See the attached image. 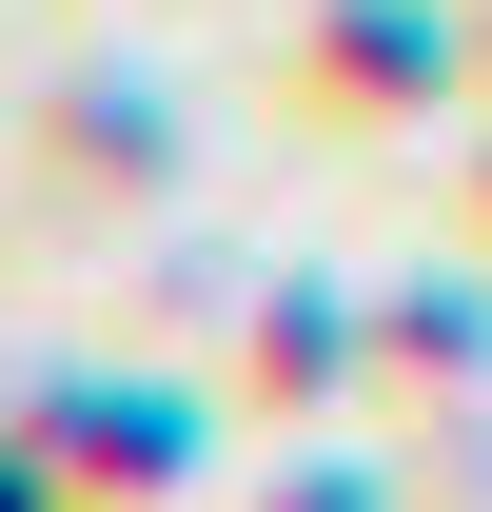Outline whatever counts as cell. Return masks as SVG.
<instances>
[{"instance_id":"6da1fadb","label":"cell","mask_w":492,"mask_h":512,"mask_svg":"<svg viewBox=\"0 0 492 512\" xmlns=\"http://www.w3.org/2000/svg\"><path fill=\"white\" fill-rule=\"evenodd\" d=\"M0 512H20V473H0Z\"/></svg>"}]
</instances>
